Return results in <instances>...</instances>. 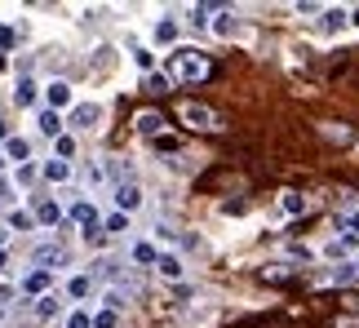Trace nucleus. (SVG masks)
Returning <instances> with one entry per match:
<instances>
[{
	"label": "nucleus",
	"instance_id": "7c9ffc66",
	"mask_svg": "<svg viewBox=\"0 0 359 328\" xmlns=\"http://www.w3.org/2000/svg\"><path fill=\"white\" fill-rule=\"evenodd\" d=\"M102 231H107V235H124V231H129V213H107Z\"/></svg>",
	"mask_w": 359,
	"mask_h": 328
},
{
	"label": "nucleus",
	"instance_id": "a19ab883",
	"mask_svg": "<svg viewBox=\"0 0 359 328\" xmlns=\"http://www.w3.org/2000/svg\"><path fill=\"white\" fill-rule=\"evenodd\" d=\"M333 328H359V315H337Z\"/></svg>",
	"mask_w": 359,
	"mask_h": 328
},
{
	"label": "nucleus",
	"instance_id": "c9c22d12",
	"mask_svg": "<svg viewBox=\"0 0 359 328\" xmlns=\"http://www.w3.org/2000/svg\"><path fill=\"white\" fill-rule=\"evenodd\" d=\"M293 13H302V18H320V13H324V5H315V0H297V5H293Z\"/></svg>",
	"mask_w": 359,
	"mask_h": 328
},
{
	"label": "nucleus",
	"instance_id": "9d476101",
	"mask_svg": "<svg viewBox=\"0 0 359 328\" xmlns=\"http://www.w3.org/2000/svg\"><path fill=\"white\" fill-rule=\"evenodd\" d=\"M72 262V253L62 249V244H36L32 249V266H45V271H62Z\"/></svg>",
	"mask_w": 359,
	"mask_h": 328
},
{
	"label": "nucleus",
	"instance_id": "5701e85b",
	"mask_svg": "<svg viewBox=\"0 0 359 328\" xmlns=\"http://www.w3.org/2000/svg\"><path fill=\"white\" fill-rule=\"evenodd\" d=\"M5 156H9V164H13V169H22V164H32V142L13 133V138L5 142Z\"/></svg>",
	"mask_w": 359,
	"mask_h": 328
},
{
	"label": "nucleus",
	"instance_id": "e433bc0d",
	"mask_svg": "<svg viewBox=\"0 0 359 328\" xmlns=\"http://www.w3.org/2000/svg\"><path fill=\"white\" fill-rule=\"evenodd\" d=\"M13 45H18V32L0 22V53H5V49H13Z\"/></svg>",
	"mask_w": 359,
	"mask_h": 328
},
{
	"label": "nucleus",
	"instance_id": "ea45409f",
	"mask_svg": "<svg viewBox=\"0 0 359 328\" xmlns=\"http://www.w3.org/2000/svg\"><path fill=\"white\" fill-rule=\"evenodd\" d=\"M169 85H173V80L164 76V71H156V76H147V89H169Z\"/></svg>",
	"mask_w": 359,
	"mask_h": 328
},
{
	"label": "nucleus",
	"instance_id": "6e6552de",
	"mask_svg": "<svg viewBox=\"0 0 359 328\" xmlns=\"http://www.w3.org/2000/svg\"><path fill=\"white\" fill-rule=\"evenodd\" d=\"M98 120H102V107H98V102H76L72 111H67V125H72L76 133L98 129Z\"/></svg>",
	"mask_w": 359,
	"mask_h": 328
},
{
	"label": "nucleus",
	"instance_id": "bb28decb",
	"mask_svg": "<svg viewBox=\"0 0 359 328\" xmlns=\"http://www.w3.org/2000/svg\"><path fill=\"white\" fill-rule=\"evenodd\" d=\"M9 231H18V235H32V231H40V222H36V213L13 209V213H9Z\"/></svg>",
	"mask_w": 359,
	"mask_h": 328
},
{
	"label": "nucleus",
	"instance_id": "a878e982",
	"mask_svg": "<svg viewBox=\"0 0 359 328\" xmlns=\"http://www.w3.org/2000/svg\"><path fill=\"white\" fill-rule=\"evenodd\" d=\"M151 36H156V45L177 49V22H173V18H160L156 27H151Z\"/></svg>",
	"mask_w": 359,
	"mask_h": 328
},
{
	"label": "nucleus",
	"instance_id": "72a5a7b5",
	"mask_svg": "<svg viewBox=\"0 0 359 328\" xmlns=\"http://www.w3.org/2000/svg\"><path fill=\"white\" fill-rule=\"evenodd\" d=\"M36 177H40V164H36V160H32V164H22V169H13V182H22V186H27V182H36Z\"/></svg>",
	"mask_w": 359,
	"mask_h": 328
},
{
	"label": "nucleus",
	"instance_id": "58836bf2",
	"mask_svg": "<svg viewBox=\"0 0 359 328\" xmlns=\"http://www.w3.org/2000/svg\"><path fill=\"white\" fill-rule=\"evenodd\" d=\"M324 133H328V138H337V142H351V138H355V133L341 129V125H324Z\"/></svg>",
	"mask_w": 359,
	"mask_h": 328
},
{
	"label": "nucleus",
	"instance_id": "9b49d317",
	"mask_svg": "<svg viewBox=\"0 0 359 328\" xmlns=\"http://www.w3.org/2000/svg\"><path fill=\"white\" fill-rule=\"evenodd\" d=\"M209 32H213L217 40H236V36L244 32V22H240V13H236V9H231V5H222V9H217V13H213V22H209Z\"/></svg>",
	"mask_w": 359,
	"mask_h": 328
},
{
	"label": "nucleus",
	"instance_id": "f8f14e48",
	"mask_svg": "<svg viewBox=\"0 0 359 328\" xmlns=\"http://www.w3.org/2000/svg\"><path fill=\"white\" fill-rule=\"evenodd\" d=\"M355 253H359V240H351V235H333V240H324V249H320V257H328V262H355Z\"/></svg>",
	"mask_w": 359,
	"mask_h": 328
},
{
	"label": "nucleus",
	"instance_id": "f257e3e1",
	"mask_svg": "<svg viewBox=\"0 0 359 328\" xmlns=\"http://www.w3.org/2000/svg\"><path fill=\"white\" fill-rule=\"evenodd\" d=\"M164 76H169L173 85H204V80L213 76V62L204 58L200 49H191V45H177V49H169Z\"/></svg>",
	"mask_w": 359,
	"mask_h": 328
},
{
	"label": "nucleus",
	"instance_id": "a18cd8bd",
	"mask_svg": "<svg viewBox=\"0 0 359 328\" xmlns=\"http://www.w3.org/2000/svg\"><path fill=\"white\" fill-rule=\"evenodd\" d=\"M5 169H9V156H5V146H0V177H5Z\"/></svg>",
	"mask_w": 359,
	"mask_h": 328
},
{
	"label": "nucleus",
	"instance_id": "ddd939ff",
	"mask_svg": "<svg viewBox=\"0 0 359 328\" xmlns=\"http://www.w3.org/2000/svg\"><path fill=\"white\" fill-rule=\"evenodd\" d=\"M315 27H320L324 36H341L351 27V9H341V5H324V13L315 18Z\"/></svg>",
	"mask_w": 359,
	"mask_h": 328
},
{
	"label": "nucleus",
	"instance_id": "39448f33",
	"mask_svg": "<svg viewBox=\"0 0 359 328\" xmlns=\"http://www.w3.org/2000/svg\"><path fill=\"white\" fill-rule=\"evenodd\" d=\"M164 129H169V120H164V111H156V107H147V111L133 116V133L147 142H164Z\"/></svg>",
	"mask_w": 359,
	"mask_h": 328
},
{
	"label": "nucleus",
	"instance_id": "4468645a",
	"mask_svg": "<svg viewBox=\"0 0 359 328\" xmlns=\"http://www.w3.org/2000/svg\"><path fill=\"white\" fill-rule=\"evenodd\" d=\"M337 235H351L359 240V200L346 191V200H341V209H337Z\"/></svg>",
	"mask_w": 359,
	"mask_h": 328
},
{
	"label": "nucleus",
	"instance_id": "c756f323",
	"mask_svg": "<svg viewBox=\"0 0 359 328\" xmlns=\"http://www.w3.org/2000/svg\"><path fill=\"white\" fill-rule=\"evenodd\" d=\"M72 156H76V133H62V138L53 142V160H67V164H72Z\"/></svg>",
	"mask_w": 359,
	"mask_h": 328
},
{
	"label": "nucleus",
	"instance_id": "423d86ee",
	"mask_svg": "<svg viewBox=\"0 0 359 328\" xmlns=\"http://www.w3.org/2000/svg\"><path fill=\"white\" fill-rule=\"evenodd\" d=\"M18 293H27L32 302H40V297H49L53 293V271H45V266H32L27 275L18 280Z\"/></svg>",
	"mask_w": 359,
	"mask_h": 328
},
{
	"label": "nucleus",
	"instance_id": "473e14b6",
	"mask_svg": "<svg viewBox=\"0 0 359 328\" xmlns=\"http://www.w3.org/2000/svg\"><path fill=\"white\" fill-rule=\"evenodd\" d=\"M93 328H120V310H93Z\"/></svg>",
	"mask_w": 359,
	"mask_h": 328
},
{
	"label": "nucleus",
	"instance_id": "de8ad7c7",
	"mask_svg": "<svg viewBox=\"0 0 359 328\" xmlns=\"http://www.w3.org/2000/svg\"><path fill=\"white\" fill-rule=\"evenodd\" d=\"M351 27H359V5H355V9H351Z\"/></svg>",
	"mask_w": 359,
	"mask_h": 328
},
{
	"label": "nucleus",
	"instance_id": "cd10ccee",
	"mask_svg": "<svg viewBox=\"0 0 359 328\" xmlns=\"http://www.w3.org/2000/svg\"><path fill=\"white\" fill-rule=\"evenodd\" d=\"M217 9H222V5H191V9H187V22H196V27H209V22H213L209 13H217Z\"/></svg>",
	"mask_w": 359,
	"mask_h": 328
},
{
	"label": "nucleus",
	"instance_id": "c03bdc74",
	"mask_svg": "<svg viewBox=\"0 0 359 328\" xmlns=\"http://www.w3.org/2000/svg\"><path fill=\"white\" fill-rule=\"evenodd\" d=\"M9 138H13V133H9V125H5V120H0V146H5Z\"/></svg>",
	"mask_w": 359,
	"mask_h": 328
},
{
	"label": "nucleus",
	"instance_id": "1a4fd4ad",
	"mask_svg": "<svg viewBox=\"0 0 359 328\" xmlns=\"http://www.w3.org/2000/svg\"><path fill=\"white\" fill-rule=\"evenodd\" d=\"M45 107H49V111H72V107H76V89L72 85H67V80H49V85H45Z\"/></svg>",
	"mask_w": 359,
	"mask_h": 328
},
{
	"label": "nucleus",
	"instance_id": "20e7f679",
	"mask_svg": "<svg viewBox=\"0 0 359 328\" xmlns=\"http://www.w3.org/2000/svg\"><path fill=\"white\" fill-rule=\"evenodd\" d=\"M315 284H320V289H351V284H359V257L355 262H337V266L320 271Z\"/></svg>",
	"mask_w": 359,
	"mask_h": 328
},
{
	"label": "nucleus",
	"instance_id": "f3484780",
	"mask_svg": "<svg viewBox=\"0 0 359 328\" xmlns=\"http://www.w3.org/2000/svg\"><path fill=\"white\" fill-rule=\"evenodd\" d=\"M36 125H40V133H45V138H53V142H58L62 133H67V116L49 111V107H40V111H36Z\"/></svg>",
	"mask_w": 359,
	"mask_h": 328
},
{
	"label": "nucleus",
	"instance_id": "7ed1b4c3",
	"mask_svg": "<svg viewBox=\"0 0 359 328\" xmlns=\"http://www.w3.org/2000/svg\"><path fill=\"white\" fill-rule=\"evenodd\" d=\"M177 116H182L187 129H200V133H217V129H222V116H217L213 107H204V102H182Z\"/></svg>",
	"mask_w": 359,
	"mask_h": 328
},
{
	"label": "nucleus",
	"instance_id": "aec40b11",
	"mask_svg": "<svg viewBox=\"0 0 359 328\" xmlns=\"http://www.w3.org/2000/svg\"><path fill=\"white\" fill-rule=\"evenodd\" d=\"M129 297H137V289H133L129 280H124V284H111V289H102L107 310H124V306H129Z\"/></svg>",
	"mask_w": 359,
	"mask_h": 328
},
{
	"label": "nucleus",
	"instance_id": "2f4dec72",
	"mask_svg": "<svg viewBox=\"0 0 359 328\" xmlns=\"http://www.w3.org/2000/svg\"><path fill=\"white\" fill-rule=\"evenodd\" d=\"M133 62H137V71L156 76V53H151V49H133Z\"/></svg>",
	"mask_w": 359,
	"mask_h": 328
},
{
	"label": "nucleus",
	"instance_id": "2eb2a0df",
	"mask_svg": "<svg viewBox=\"0 0 359 328\" xmlns=\"http://www.w3.org/2000/svg\"><path fill=\"white\" fill-rule=\"evenodd\" d=\"M40 98H45V89H40L32 76H18V80H13V107H22V111H27V107H36Z\"/></svg>",
	"mask_w": 359,
	"mask_h": 328
},
{
	"label": "nucleus",
	"instance_id": "b1692460",
	"mask_svg": "<svg viewBox=\"0 0 359 328\" xmlns=\"http://www.w3.org/2000/svg\"><path fill=\"white\" fill-rule=\"evenodd\" d=\"M89 293H93V275H85V271H80V275L67 280V297H72V302L85 306V297H89Z\"/></svg>",
	"mask_w": 359,
	"mask_h": 328
},
{
	"label": "nucleus",
	"instance_id": "37998d69",
	"mask_svg": "<svg viewBox=\"0 0 359 328\" xmlns=\"http://www.w3.org/2000/svg\"><path fill=\"white\" fill-rule=\"evenodd\" d=\"M9 240H13V231H9V222H0V249H5Z\"/></svg>",
	"mask_w": 359,
	"mask_h": 328
},
{
	"label": "nucleus",
	"instance_id": "dca6fc26",
	"mask_svg": "<svg viewBox=\"0 0 359 328\" xmlns=\"http://www.w3.org/2000/svg\"><path fill=\"white\" fill-rule=\"evenodd\" d=\"M36 222H40V231H53V226L67 222V209H62L58 200H40L36 204Z\"/></svg>",
	"mask_w": 359,
	"mask_h": 328
},
{
	"label": "nucleus",
	"instance_id": "79ce46f5",
	"mask_svg": "<svg viewBox=\"0 0 359 328\" xmlns=\"http://www.w3.org/2000/svg\"><path fill=\"white\" fill-rule=\"evenodd\" d=\"M9 196H13V191H9V177H0V204H9Z\"/></svg>",
	"mask_w": 359,
	"mask_h": 328
},
{
	"label": "nucleus",
	"instance_id": "0eeeda50",
	"mask_svg": "<svg viewBox=\"0 0 359 328\" xmlns=\"http://www.w3.org/2000/svg\"><path fill=\"white\" fill-rule=\"evenodd\" d=\"M111 200H116V213H137L147 204V196H142V186L137 182H120V186H111Z\"/></svg>",
	"mask_w": 359,
	"mask_h": 328
},
{
	"label": "nucleus",
	"instance_id": "4c0bfd02",
	"mask_svg": "<svg viewBox=\"0 0 359 328\" xmlns=\"http://www.w3.org/2000/svg\"><path fill=\"white\" fill-rule=\"evenodd\" d=\"M284 253H288V257H297V262H311V257H315V249H306V244H288Z\"/></svg>",
	"mask_w": 359,
	"mask_h": 328
},
{
	"label": "nucleus",
	"instance_id": "393cba45",
	"mask_svg": "<svg viewBox=\"0 0 359 328\" xmlns=\"http://www.w3.org/2000/svg\"><path fill=\"white\" fill-rule=\"evenodd\" d=\"M129 257H133L137 266H156V262H160V249H156L151 240H137L133 249H129Z\"/></svg>",
	"mask_w": 359,
	"mask_h": 328
},
{
	"label": "nucleus",
	"instance_id": "09e8293b",
	"mask_svg": "<svg viewBox=\"0 0 359 328\" xmlns=\"http://www.w3.org/2000/svg\"><path fill=\"white\" fill-rule=\"evenodd\" d=\"M9 320V306H0V324H5Z\"/></svg>",
	"mask_w": 359,
	"mask_h": 328
},
{
	"label": "nucleus",
	"instance_id": "f704fd0d",
	"mask_svg": "<svg viewBox=\"0 0 359 328\" xmlns=\"http://www.w3.org/2000/svg\"><path fill=\"white\" fill-rule=\"evenodd\" d=\"M93 271H98L102 280H120V262H111V257H102V262L93 266ZM120 284H124V280H120Z\"/></svg>",
	"mask_w": 359,
	"mask_h": 328
},
{
	"label": "nucleus",
	"instance_id": "c85d7f7f",
	"mask_svg": "<svg viewBox=\"0 0 359 328\" xmlns=\"http://www.w3.org/2000/svg\"><path fill=\"white\" fill-rule=\"evenodd\" d=\"M67 328H93V310L89 306H72L67 310Z\"/></svg>",
	"mask_w": 359,
	"mask_h": 328
},
{
	"label": "nucleus",
	"instance_id": "f03ea898",
	"mask_svg": "<svg viewBox=\"0 0 359 328\" xmlns=\"http://www.w3.org/2000/svg\"><path fill=\"white\" fill-rule=\"evenodd\" d=\"M67 217L80 226L85 244L98 240V235H107V231H102V213H98V204H93V200H72V204H67Z\"/></svg>",
	"mask_w": 359,
	"mask_h": 328
},
{
	"label": "nucleus",
	"instance_id": "a211bd4d",
	"mask_svg": "<svg viewBox=\"0 0 359 328\" xmlns=\"http://www.w3.org/2000/svg\"><path fill=\"white\" fill-rule=\"evenodd\" d=\"M156 271H160V280H169V284H177V280H187V262L177 253H169L164 249L160 253V262H156Z\"/></svg>",
	"mask_w": 359,
	"mask_h": 328
},
{
	"label": "nucleus",
	"instance_id": "4be33fe9",
	"mask_svg": "<svg viewBox=\"0 0 359 328\" xmlns=\"http://www.w3.org/2000/svg\"><path fill=\"white\" fill-rule=\"evenodd\" d=\"M32 315H36L40 324L58 320V315H62V297H58V293H49V297H40V302H32Z\"/></svg>",
	"mask_w": 359,
	"mask_h": 328
},
{
	"label": "nucleus",
	"instance_id": "49530a36",
	"mask_svg": "<svg viewBox=\"0 0 359 328\" xmlns=\"http://www.w3.org/2000/svg\"><path fill=\"white\" fill-rule=\"evenodd\" d=\"M5 262H9V244H5V249H0V271H5Z\"/></svg>",
	"mask_w": 359,
	"mask_h": 328
},
{
	"label": "nucleus",
	"instance_id": "412c9836",
	"mask_svg": "<svg viewBox=\"0 0 359 328\" xmlns=\"http://www.w3.org/2000/svg\"><path fill=\"white\" fill-rule=\"evenodd\" d=\"M72 164H67V160H45V164H40V177H45V182H53V186H67V182H72Z\"/></svg>",
	"mask_w": 359,
	"mask_h": 328
},
{
	"label": "nucleus",
	"instance_id": "6ab92c4d",
	"mask_svg": "<svg viewBox=\"0 0 359 328\" xmlns=\"http://www.w3.org/2000/svg\"><path fill=\"white\" fill-rule=\"evenodd\" d=\"M280 209H284V217H306L311 213V196H302V191H280Z\"/></svg>",
	"mask_w": 359,
	"mask_h": 328
}]
</instances>
